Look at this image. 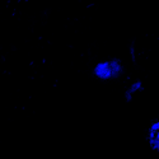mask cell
Here are the masks:
<instances>
[{"label":"cell","instance_id":"1","mask_svg":"<svg viewBox=\"0 0 159 159\" xmlns=\"http://www.w3.org/2000/svg\"><path fill=\"white\" fill-rule=\"evenodd\" d=\"M122 64L120 60H106L102 62H98L94 66V75L102 80H108V79H115L117 76H120L122 74Z\"/></svg>","mask_w":159,"mask_h":159},{"label":"cell","instance_id":"2","mask_svg":"<svg viewBox=\"0 0 159 159\" xmlns=\"http://www.w3.org/2000/svg\"><path fill=\"white\" fill-rule=\"evenodd\" d=\"M148 141L152 149L159 152V117L152 122L148 131Z\"/></svg>","mask_w":159,"mask_h":159},{"label":"cell","instance_id":"3","mask_svg":"<svg viewBox=\"0 0 159 159\" xmlns=\"http://www.w3.org/2000/svg\"><path fill=\"white\" fill-rule=\"evenodd\" d=\"M141 89H143V85H141L140 82H136V83H134V84H131V85L126 89V92H125L126 101H131L132 97H134V96L138 93V92H140Z\"/></svg>","mask_w":159,"mask_h":159}]
</instances>
